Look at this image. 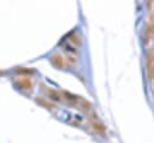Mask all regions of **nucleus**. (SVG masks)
I'll return each instance as SVG.
<instances>
[{"label": "nucleus", "mask_w": 154, "mask_h": 143, "mask_svg": "<svg viewBox=\"0 0 154 143\" xmlns=\"http://www.w3.org/2000/svg\"><path fill=\"white\" fill-rule=\"evenodd\" d=\"M47 94H48V99L52 100V101H54V102H60V101L63 100L61 95L58 94V93L54 91V90H47Z\"/></svg>", "instance_id": "obj_1"}, {"label": "nucleus", "mask_w": 154, "mask_h": 143, "mask_svg": "<svg viewBox=\"0 0 154 143\" xmlns=\"http://www.w3.org/2000/svg\"><path fill=\"white\" fill-rule=\"evenodd\" d=\"M150 31H152V34L154 35V19H153V22H152V24H150Z\"/></svg>", "instance_id": "obj_2"}, {"label": "nucleus", "mask_w": 154, "mask_h": 143, "mask_svg": "<svg viewBox=\"0 0 154 143\" xmlns=\"http://www.w3.org/2000/svg\"><path fill=\"white\" fill-rule=\"evenodd\" d=\"M153 10H154V8H153Z\"/></svg>", "instance_id": "obj_3"}]
</instances>
